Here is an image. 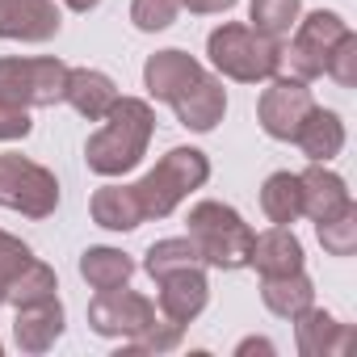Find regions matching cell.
<instances>
[{"instance_id":"d6986e66","label":"cell","mask_w":357,"mask_h":357,"mask_svg":"<svg viewBox=\"0 0 357 357\" xmlns=\"http://www.w3.org/2000/svg\"><path fill=\"white\" fill-rule=\"evenodd\" d=\"M89 215H93V223L105 227V231H135L139 223H147L135 185H118L114 176H109V185H101V190L93 194Z\"/></svg>"},{"instance_id":"ac0fdd59","label":"cell","mask_w":357,"mask_h":357,"mask_svg":"<svg viewBox=\"0 0 357 357\" xmlns=\"http://www.w3.org/2000/svg\"><path fill=\"white\" fill-rule=\"evenodd\" d=\"M303 244L294 236V227H269L261 236H252V252H248V265L261 273V278H282V273H294L303 269Z\"/></svg>"},{"instance_id":"7c38bea8","label":"cell","mask_w":357,"mask_h":357,"mask_svg":"<svg viewBox=\"0 0 357 357\" xmlns=\"http://www.w3.org/2000/svg\"><path fill=\"white\" fill-rule=\"evenodd\" d=\"M206 68L190 55V51H181V47H168V51H155V55H147V63H143V89L155 97V101H164V105H172L176 97H181L198 76H202Z\"/></svg>"},{"instance_id":"44dd1931","label":"cell","mask_w":357,"mask_h":357,"mask_svg":"<svg viewBox=\"0 0 357 357\" xmlns=\"http://www.w3.org/2000/svg\"><path fill=\"white\" fill-rule=\"evenodd\" d=\"M261 303L278 315V319H294L303 315L311 303H315V282L294 269V273H282V278H261Z\"/></svg>"},{"instance_id":"603a6c76","label":"cell","mask_w":357,"mask_h":357,"mask_svg":"<svg viewBox=\"0 0 357 357\" xmlns=\"http://www.w3.org/2000/svg\"><path fill=\"white\" fill-rule=\"evenodd\" d=\"M80 278L93 286V290H114V286H126L135 278V261L122 252V248H109V244H93L80 252Z\"/></svg>"},{"instance_id":"d4e9b609","label":"cell","mask_w":357,"mask_h":357,"mask_svg":"<svg viewBox=\"0 0 357 357\" xmlns=\"http://www.w3.org/2000/svg\"><path fill=\"white\" fill-rule=\"evenodd\" d=\"M185 265H202V257H198V248H194V240L190 236H168V240H155L151 248H147V257H143V269H147V278L155 282V278H164V273H172V269H185Z\"/></svg>"},{"instance_id":"836d02e7","label":"cell","mask_w":357,"mask_h":357,"mask_svg":"<svg viewBox=\"0 0 357 357\" xmlns=\"http://www.w3.org/2000/svg\"><path fill=\"white\" fill-rule=\"evenodd\" d=\"M59 5H63V9H72V13H93L101 0H59Z\"/></svg>"},{"instance_id":"5bb4252c","label":"cell","mask_w":357,"mask_h":357,"mask_svg":"<svg viewBox=\"0 0 357 357\" xmlns=\"http://www.w3.org/2000/svg\"><path fill=\"white\" fill-rule=\"evenodd\" d=\"M290 324H294V349H298L303 357H340V353H349V344H353V328L340 324L332 311H324V307H315V303H311L303 315H294Z\"/></svg>"},{"instance_id":"4dcf8cb0","label":"cell","mask_w":357,"mask_h":357,"mask_svg":"<svg viewBox=\"0 0 357 357\" xmlns=\"http://www.w3.org/2000/svg\"><path fill=\"white\" fill-rule=\"evenodd\" d=\"M30 130H34V118H30V109H22V105H9V101H0V143L26 139Z\"/></svg>"},{"instance_id":"30bf717a","label":"cell","mask_w":357,"mask_h":357,"mask_svg":"<svg viewBox=\"0 0 357 357\" xmlns=\"http://www.w3.org/2000/svg\"><path fill=\"white\" fill-rule=\"evenodd\" d=\"M211 303V278L206 265H185L155 278V311L172 324H194Z\"/></svg>"},{"instance_id":"f1b7e54d","label":"cell","mask_w":357,"mask_h":357,"mask_svg":"<svg viewBox=\"0 0 357 357\" xmlns=\"http://www.w3.org/2000/svg\"><path fill=\"white\" fill-rule=\"evenodd\" d=\"M34 261V248L9 231H0V286H5V298H9V286L17 282V273Z\"/></svg>"},{"instance_id":"4fadbf2b","label":"cell","mask_w":357,"mask_h":357,"mask_svg":"<svg viewBox=\"0 0 357 357\" xmlns=\"http://www.w3.org/2000/svg\"><path fill=\"white\" fill-rule=\"evenodd\" d=\"M172 114H176V122H181L185 130H194V135H211V130L223 122V114H227V89H223V76L202 72L181 97L172 101Z\"/></svg>"},{"instance_id":"ffe728a7","label":"cell","mask_w":357,"mask_h":357,"mask_svg":"<svg viewBox=\"0 0 357 357\" xmlns=\"http://www.w3.org/2000/svg\"><path fill=\"white\" fill-rule=\"evenodd\" d=\"M294 143H298V151H303L311 164H328V160H336V155L344 151V122H340V114L315 105V109L307 114V122L298 126Z\"/></svg>"},{"instance_id":"83f0119b","label":"cell","mask_w":357,"mask_h":357,"mask_svg":"<svg viewBox=\"0 0 357 357\" xmlns=\"http://www.w3.org/2000/svg\"><path fill=\"white\" fill-rule=\"evenodd\" d=\"M181 13V0H130V22L143 34H160L176 22Z\"/></svg>"},{"instance_id":"6da1fadb","label":"cell","mask_w":357,"mask_h":357,"mask_svg":"<svg viewBox=\"0 0 357 357\" xmlns=\"http://www.w3.org/2000/svg\"><path fill=\"white\" fill-rule=\"evenodd\" d=\"M155 135V109L143 97H118L114 109L101 118V130L89 135L84 143V164L97 176H126L130 168L143 164L147 147Z\"/></svg>"},{"instance_id":"484cf974","label":"cell","mask_w":357,"mask_h":357,"mask_svg":"<svg viewBox=\"0 0 357 357\" xmlns=\"http://www.w3.org/2000/svg\"><path fill=\"white\" fill-rule=\"evenodd\" d=\"M59 290V278H55V269L47 265V261H30L22 273H17V282L9 286V298L5 303H13V307H26V303H38V298H51Z\"/></svg>"},{"instance_id":"3957f363","label":"cell","mask_w":357,"mask_h":357,"mask_svg":"<svg viewBox=\"0 0 357 357\" xmlns=\"http://www.w3.org/2000/svg\"><path fill=\"white\" fill-rule=\"evenodd\" d=\"M185 236L194 240L202 265L211 269H248V252H252V227L244 223V215L219 198H202L190 206L185 215Z\"/></svg>"},{"instance_id":"ba28073f","label":"cell","mask_w":357,"mask_h":357,"mask_svg":"<svg viewBox=\"0 0 357 357\" xmlns=\"http://www.w3.org/2000/svg\"><path fill=\"white\" fill-rule=\"evenodd\" d=\"M160 319L155 298L130 290V286H114V290H97V298L89 303V328L105 340H139L151 324Z\"/></svg>"},{"instance_id":"4316f807","label":"cell","mask_w":357,"mask_h":357,"mask_svg":"<svg viewBox=\"0 0 357 357\" xmlns=\"http://www.w3.org/2000/svg\"><path fill=\"white\" fill-rule=\"evenodd\" d=\"M315 236H319L328 257H353L357 252V206L340 211L328 223H315Z\"/></svg>"},{"instance_id":"7402d4cb","label":"cell","mask_w":357,"mask_h":357,"mask_svg":"<svg viewBox=\"0 0 357 357\" xmlns=\"http://www.w3.org/2000/svg\"><path fill=\"white\" fill-rule=\"evenodd\" d=\"M261 211L278 227H294L303 219V185L298 172H269L261 185Z\"/></svg>"},{"instance_id":"8fae6325","label":"cell","mask_w":357,"mask_h":357,"mask_svg":"<svg viewBox=\"0 0 357 357\" xmlns=\"http://www.w3.org/2000/svg\"><path fill=\"white\" fill-rule=\"evenodd\" d=\"M63 30L55 0H0V38L5 43H51Z\"/></svg>"},{"instance_id":"d6a6232c","label":"cell","mask_w":357,"mask_h":357,"mask_svg":"<svg viewBox=\"0 0 357 357\" xmlns=\"http://www.w3.org/2000/svg\"><path fill=\"white\" fill-rule=\"evenodd\" d=\"M248 353H265V357H273L278 349H273V340H265V336H248V340L236 344V357H248Z\"/></svg>"},{"instance_id":"8992f818","label":"cell","mask_w":357,"mask_h":357,"mask_svg":"<svg viewBox=\"0 0 357 357\" xmlns=\"http://www.w3.org/2000/svg\"><path fill=\"white\" fill-rule=\"evenodd\" d=\"M0 206L26 219H51L59 206V176L26 155H0Z\"/></svg>"},{"instance_id":"cb8c5ba5","label":"cell","mask_w":357,"mask_h":357,"mask_svg":"<svg viewBox=\"0 0 357 357\" xmlns=\"http://www.w3.org/2000/svg\"><path fill=\"white\" fill-rule=\"evenodd\" d=\"M303 17V0H248V26L273 43H286Z\"/></svg>"},{"instance_id":"52a82bcc","label":"cell","mask_w":357,"mask_h":357,"mask_svg":"<svg viewBox=\"0 0 357 357\" xmlns=\"http://www.w3.org/2000/svg\"><path fill=\"white\" fill-rule=\"evenodd\" d=\"M344 34H349V22H344L340 13L315 9V13H307V17L294 22L290 47L282 43V63H290V76H298V80L311 84L315 76H324L328 55L336 51V43H340Z\"/></svg>"},{"instance_id":"d590c367","label":"cell","mask_w":357,"mask_h":357,"mask_svg":"<svg viewBox=\"0 0 357 357\" xmlns=\"http://www.w3.org/2000/svg\"><path fill=\"white\" fill-rule=\"evenodd\" d=\"M0 349H5V344H0Z\"/></svg>"},{"instance_id":"1f68e13d","label":"cell","mask_w":357,"mask_h":357,"mask_svg":"<svg viewBox=\"0 0 357 357\" xmlns=\"http://www.w3.org/2000/svg\"><path fill=\"white\" fill-rule=\"evenodd\" d=\"M181 9H190V13H198V17H215V13L236 9V0H181Z\"/></svg>"},{"instance_id":"f546056e","label":"cell","mask_w":357,"mask_h":357,"mask_svg":"<svg viewBox=\"0 0 357 357\" xmlns=\"http://www.w3.org/2000/svg\"><path fill=\"white\" fill-rule=\"evenodd\" d=\"M324 76H332L340 89H353V84H357V34H353V30H349V34L336 43V51L328 55Z\"/></svg>"},{"instance_id":"9a60e30c","label":"cell","mask_w":357,"mask_h":357,"mask_svg":"<svg viewBox=\"0 0 357 357\" xmlns=\"http://www.w3.org/2000/svg\"><path fill=\"white\" fill-rule=\"evenodd\" d=\"M298 185H303V215L311 223H328V219H336L340 211L353 206L349 181L340 172H332L328 164H307L298 172Z\"/></svg>"},{"instance_id":"2e32d148","label":"cell","mask_w":357,"mask_h":357,"mask_svg":"<svg viewBox=\"0 0 357 357\" xmlns=\"http://www.w3.org/2000/svg\"><path fill=\"white\" fill-rule=\"evenodd\" d=\"M63 328H68L63 303H59V294H51V298H38V303L17 307L13 340H17L22 353H47V349H55V340L63 336Z\"/></svg>"},{"instance_id":"7a4b0ae2","label":"cell","mask_w":357,"mask_h":357,"mask_svg":"<svg viewBox=\"0 0 357 357\" xmlns=\"http://www.w3.org/2000/svg\"><path fill=\"white\" fill-rule=\"evenodd\" d=\"M206 181H211V155L202 147H168L155 160V168H147L135 181L143 219H168L176 206H181L194 190H202Z\"/></svg>"},{"instance_id":"5b68a950","label":"cell","mask_w":357,"mask_h":357,"mask_svg":"<svg viewBox=\"0 0 357 357\" xmlns=\"http://www.w3.org/2000/svg\"><path fill=\"white\" fill-rule=\"evenodd\" d=\"M63 89H68V63L55 55H38V59L5 55L0 59V101L22 105V109H47L63 101Z\"/></svg>"},{"instance_id":"277c9868","label":"cell","mask_w":357,"mask_h":357,"mask_svg":"<svg viewBox=\"0 0 357 357\" xmlns=\"http://www.w3.org/2000/svg\"><path fill=\"white\" fill-rule=\"evenodd\" d=\"M206 55H211V68L236 84H265L282 72V43L257 34L244 22L215 26L206 38Z\"/></svg>"},{"instance_id":"9c48e42d","label":"cell","mask_w":357,"mask_h":357,"mask_svg":"<svg viewBox=\"0 0 357 357\" xmlns=\"http://www.w3.org/2000/svg\"><path fill=\"white\" fill-rule=\"evenodd\" d=\"M269 89L261 93V101H257V122H261V130L269 135V139H278V143H294V135H298V126L307 122V114L315 109V93L307 89V80H298V76H273V80H265Z\"/></svg>"},{"instance_id":"e0dca14e","label":"cell","mask_w":357,"mask_h":357,"mask_svg":"<svg viewBox=\"0 0 357 357\" xmlns=\"http://www.w3.org/2000/svg\"><path fill=\"white\" fill-rule=\"evenodd\" d=\"M118 97H122V93H118V84H114L105 72H97V68H68L63 101H68L80 118L101 122V118L114 109V101H118Z\"/></svg>"},{"instance_id":"e575fe53","label":"cell","mask_w":357,"mask_h":357,"mask_svg":"<svg viewBox=\"0 0 357 357\" xmlns=\"http://www.w3.org/2000/svg\"><path fill=\"white\" fill-rule=\"evenodd\" d=\"M0 307H5V286H0Z\"/></svg>"}]
</instances>
